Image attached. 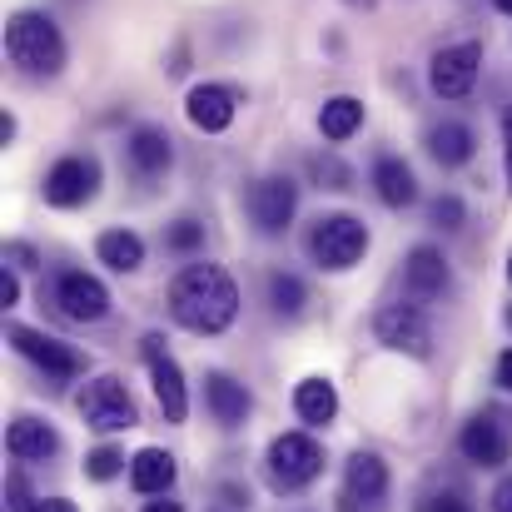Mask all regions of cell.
Listing matches in <instances>:
<instances>
[{"label": "cell", "mask_w": 512, "mask_h": 512, "mask_svg": "<svg viewBox=\"0 0 512 512\" xmlns=\"http://www.w3.org/2000/svg\"><path fill=\"white\" fill-rule=\"evenodd\" d=\"M170 314L189 334H224L239 314V289L219 264H189L170 284Z\"/></svg>", "instance_id": "obj_1"}, {"label": "cell", "mask_w": 512, "mask_h": 512, "mask_svg": "<svg viewBox=\"0 0 512 512\" xmlns=\"http://www.w3.org/2000/svg\"><path fill=\"white\" fill-rule=\"evenodd\" d=\"M5 60L25 75H60L65 70V35L40 10H15L5 20Z\"/></svg>", "instance_id": "obj_2"}, {"label": "cell", "mask_w": 512, "mask_h": 512, "mask_svg": "<svg viewBox=\"0 0 512 512\" xmlns=\"http://www.w3.org/2000/svg\"><path fill=\"white\" fill-rule=\"evenodd\" d=\"M368 254V224L353 219V214H319L314 229H309V259L319 269H353L358 259Z\"/></svg>", "instance_id": "obj_3"}, {"label": "cell", "mask_w": 512, "mask_h": 512, "mask_svg": "<svg viewBox=\"0 0 512 512\" xmlns=\"http://www.w3.org/2000/svg\"><path fill=\"white\" fill-rule=\"evenodd\" d=\"M264 468H269V483L279 493H299V488H309L324 473V448L309 433H279L269 443V463Z\"/></svg>", "instance_id": "obj_4"}, {"label": "cell", "mask_w": 512, "mask_h": 512, "mask_svg": "<svg viewBox=\"0 0 512 512\" xmlns=\"http://www.w3.org/2000/svg\"><path fill=\"white\" fill-rule=\"evenodd\" d=\"M75 408H80V418L90 423V428H100V433H120V428H135V403H130V393H125V383L120 378H95V383H85L80 393H75Z\"/></svg>", "instance_id": "obj_5"}, {"label": "cell", "mask_w": 512, "mask_h": 512, "mask_svg": "<svg viewBox=\"0 0 512 512\" xmlns=\"http://www.w3.org/2000/svg\"><path fill=\"white\" fill-rule=\"evenodd\" d=\"M95 189H100V160L95 155H65L45 174V204H55V209H80V204L95 199Z\"/></svg>", "instance_id": "obj_6"}, {"label": "cell", "mask_w": 512, "mask_h": 512, "mask_svg": "<svg viewBox=\"0 0 512 512\" xmlns=\"http://www.w3.org/2000/svg\"><path fill=\"white\" fill-rule=\"evenodd\" d=\"M373 334H378V343H388L393 353H413V358H428L433 353V329H428V319H423L418 304H388V309H378Z\"/></svg>", "instance_id": "obj_7"}, {"label": "cell", "mask_w": 512, "mask_h": 512, "mask_svg": "<svg viewBox=\"0 0 512 512\" xmlns=\"http://www.w3.org/2000/svg\"><path fill=\"white\" fill-rule=\"evenodd\" d=\"M478 65H483V50H478L473 40H463V45H443V50L433 55V65H428L433 95H443V100H463V95H473V85H478Z\"/></svg>", "instance_id": "obj_8"}, {"label": "cell", "mask_w": 512, "mask_h": 512, "mask_svg": "<svg viewBox=\"0 0 512 512\" xmlns=\"http://www.w3.org/2000/svg\"><path fill=\"white\" fill-rule=\"evenodd\" d=\"M55 304H60V314L75 319V324H100V319L110 314V289H105L95 274H85V269H65V274L55 279Z\"/></svg>", "instance_id": "obj_9"}, {"label": "cell", "mask_w": 512, "mask_h": 512, "mask_svg": "<svg viewBox=\"0 0 512 512\" xmlns=\"http://www.w3.org/2000/svg\"><path fill=\"white\" fill-rule=\"evenodd\" d=\"M294 209H299V184L284 174H269L249 189V219L259 224V234H284Z\"/></svg>", "instance_id": "obj_10"}, {"label": "cell", "mask_w": 512, "mask_h": 512, "mask_svg": "<svg viewBox=\"0 0 512 512\" xmlns=\"http://www.w3.org/2000/svg\"><path fill=\"white\" fill-rule=\"evenodd\" d=\"M10 343H15V353H25L35 368H45L50 378H80L85 373V358L70 348V343L50 339V334H35V329H10Z\"/></svg>", "instance_id": "obj_11"}, {"label": "cell", "mask_w": 512, "mask_h": 512, "mask_svg": "<svg viewBox=\"0 0 512 512\" xmlns=\"http://www.w3.org/2000/svg\"><path fill=\"white\" fill-rule=\"evenodd\" d=\"M140 353H145V363H150L155 398H160L165 418H170V423H184V413H189V393H184V373H179V363L165 353V339H155V334H150Z\"/></svg>", "instance_id": "obj_12"}, {"label": "cell", "mask_w": 512, "mask_h": 512, "mask_svg": "<svg viewBox=\"0 0 512 512\" xmlns=\"http://www.w3.org/2000/svg\"><path fill=\"white\" fill-rule=\"evenodd\" d=\"M184 115H189L194 130L224 135V130L234 125V115H239V95H234L229 85H194L189 100H184Z\"/></svg>", "instance_id": "obj_13"}, {"label": "cell", "mask_w": 512, "mask_h": 512, "mask_svg": "<svg viewBox=\"0 0 512 512\" xmlns=\"http://www.w3.org/2000/svg\"><path fill=\"white\" fill-rule=\"evenodd\" d=\"M458 448H463V458L468 463H478V468H503L512 458V438L508 428L498 423V418H473V423H463V433H458Z\"/></svg>", "instance_id": "obj_14"}, {"label": "cell", "mask_w": 512, "mask_h": 512, "mask_svg": "<svg viewBox=\"0 0 512 512\" xmlns=\"http://www.w3.org/2000/svg\"><path fill=\"white\" fill-rule=\"evenodd\" d=\"M403 279H408L413 299H443L448 294V259L433 244H418L408 254V264H403Z\"/></svg>", "instance_id": "obj_15"}, {"label": "cell", "mask_w": 512, "mask_h": 512, "mask_svg": "<svg viewBox=\"0 0 512 512\" xmlns=\"http://www.w3.org/2000/svg\"><path fill=\"white\" fill-rule=\"evenodd\" d=\"M343 488H348V503H383L388 498V463L378 453H353Z\"/></svg>", "instance_id": "obj_16"}, {"label": "cell", "mask_w": 512, "mask_h": 512, "mask_svg": "<svg viewBox=\"0 0 512 512\" xmlns=\"http://www.w3.org/2000/svg\"><path fill=\"white\" fill-rule=\"evenodd\" d=\"M204 403H209V413H214V423H224V428H239L244 418H249V393H244V383H234L229 373H209L204 378Z\"/></svg>", "instance_id": "obj_17"}, {"label": "cell", "mask_w": 512, "mask_h": 512, "mask_svg": "<svg viewBox=\"0 0 512 512\" xmlns=\"http://www.w3.org/2000/svg\"><path fill=\"white\" fill-rule=\"evenodd\" d=\"M5 448H10L15 463H40V458H50V453L60 448V438H55V428L40 423V418H15L10 433H5Z\"/></svg>", "instance_id": "obj_18"}, {"label": "cell", "mask_w": 512, "mask_h": 512, "mask_svg": "<svg viewBox=\"0 0 512 512\" xmlns=\"http://www.w3.org/2000/svg\"><path fill=\"white\" fill-rule=\"evenodd\" d=\"M130 165H135V174H145V179H160V174L174 165V145L165 130H155V125H140L135 135H130Z\"/></svg>", "instance_id": "obj_19"}, {"label": "cell", "mask_w": 512, "mask_h": 512, "mask_svg": "<svg viewBox=\"0 0 512 512\" xmlns=\"http://www.w3.org/2000/svg\"><path fill=\"white\" fill-rule=\"evenodd\" d=\"M373 189H378V199H383L388 209H408V204L418 199V179H413V170H408L398 155H383V160L373 165Z\"/></svg>", "instance_id": "obj_20"}, {"label": "cell", "mask_w": 512, "mask_h": 512, "mask_svg": "<svg viewBox=\"0 0 512 512\" xmlns=\"http://www.w3.org/2000/svg\"><path fill=\"white\" fill-rule=\"evenodd\" d=\"M130 483H135V493H145V498L170 493L174 488V458L165 448H140V453L130 458Z\"/></svg>", "instance_id": "obj_21"}, {"label": "cell", "mask_w": 512, "mask_h": 512, "mask_svg": "<svg viewBox=\"0 0 512 512\" xmlns=\"http://www.w3.org/2000/svg\"><path fill=\"white\" fill-rule=\"evenodd\" d=\"M428 155H433L443 170L468 165V160H473V130H468V125H458V120L433 125V130H428Z\"/></svg>", "instance_id": "obj_22"}, {"label": "cell", "mask_w": 512, "mask_h": 512, "mask_svg": "<svg viewBox=\"0 0 512 512\" xmlns=\"http://www.w3.org/2000/svg\"><path fill=\"white\" fill-rule=\"evenodd\" d=\"M95 254H100V264H110L115 274H135V269L145 264V239H140L135 229H105V234L95 239Z\"/></svg>", "instance_id": "obj_23"}, {"label": "cell", "mask_w": 512, "mask_h": 512, "mask_svg": "<svg viewBox=\"0 0 512 512\" xmlns=\"http://www.w3.org/2000/svg\"><path fill=\"white\" fill-rule=\"evenodd\" d=\"M294 408H299L304 423L324 428V423H334V413H339V393H334L329 378H304V383L294 388Z\"/></svg>", "instance_id": "obj_24"}, {"label": "cell", "mask_w": 512, "mask_h": 512, "mask_svg": "<svg viewBox=\"0 0 512 512\" xmlns=\"http://www.w3.org/2000/svg\"><path fill=\"white\" fill-rule=\"evenodd\" d=\"M358 125H363V100H353V95H334V100H324V110H319V135L324 140H353L358 135Z\"/></svg>", "instance_id": "obj_25"}, {"label": "cell", "mask_w": 512, "mask_h": 512, "mask_svg": "<svg viewBox=\"0 0 512 512\" xmlns=\"http://www.w3.org/2000/svg\"><path fill=\"white\" fill-rule=\"evenodd\" d=\"M269 304H274V314H284V319L304 314V304H309L304 279H299V274H274V279H269Z\"/></svg>", "instance_id": "obj_26"}, {"label": "cell", "mask_w": 512, "mask_h": 512, "mask_svg": "<svg viewBox=\"0 0 512 512\" xmlns=\"http://www.w3.org/2000/svg\"><path fill=\"white\" fill-rule=\"evenodd\" d=\"M10 512H80V508L65 503V498H30L25 483L15 478V483H10Z\"/></svg>", "instance_id": "obj_27"}, {"label": "cell", "mask_w": 512, "mask_h": 512, "mask_svg": "<svg viewBox=\"0 0 512 512\" xmlns=\"http://www.w3.org/2000/svg\"><path fill=\"white\" fill-rule=\"evenodd\" d=\"M120 468H125V453H120V448H95V453L85 458V473H90L95 483H110Z\"/></svg>", "instance_id": "obj_28"}, {"label": "cell", "mask_w": 512, "mask_h": 512, "mask_svg": "<svg viewBox=\"0 0 512 512\" xmlns=\"http://www.w3.org/2000/svg\"><path fill=\"white\" fill-rule=\"evenodd\" d=\"M165 244H170L174 254H194V249H204V224H194V219H179V224H170Z\"/></svg>", "instance_id": "obj_29"}, {"label": "cell", "mask_w": 512, "mask_h": 512, "mask_svg": "<svg viewBox=\"0 0 512 512\" xmlns=\"http://www.w3.org/2000/svg\"><path fill=\"white\" fill-rule=\"evenodd\" d=\"M433 224L438 229H463V199L458 194H438L433 199Z\"/></svg>", "instance_id": "obj_30"}, {"label": "cell", "mask_w": 512, "mask_h": 512, "mask_svg": "<svg viewBox=\"0 0 512 512\" xmlns=\"http://www.w3.org/2000/svg\"><path fill=\"white\" fill-rule=\"evenodd\" d=\"M314 174H319V184H324V189H348V179H353L339 160H314Z\"/></svg>", "instance_id": "obj_31"}, {"label": "cell", "mask_w": 512, "mask_h": 512, "mask_svg": "<svg viewBox=\"0 0 512 512\" xmlns=\"http://www.w3.org/2000/svg\"><path fill=\"white\" fill-rule=\"evenodd\" d=\"M418 512H473L458 493H428L423 503H418Z\"/></svg>", "instance_id": "obj_32"}, {"label": "cell", "mask_w": 512, "mask_h": 512, "mask_svg": "<svg viewBox=\"0 0 512 512\" xmlns=\"http://www.w3.org/2000/svg\"><path fill=\"white\" fill-rule=\"evenodd\" d=\"M20 304V279L10 269H0V309H15Z\"/></svg>", "instance_id": "obj_33"}, {"label": "cell", "mask_w": 512, "mask_h": 512, "mask_svg": "<svg viewBox=\"0 0 512 512\" xmlns=\"http://www.w3.org/2000/svg\"><path fill=\"white\" fill-rule=\"evenodd\" d=\"M5 259H15V269H30V264H35V254H30L25 244H5Z\"/></svg>", "instance_id": "obj_34"}, {"label": "cell", "mask_w": 512, "mask_h": 512, "mask_svg": "<svg viewBox=\"0 0 512 512\" xmlns=\"http://www.w3.org/2000/svg\"><path fill=\"white\" fill-rule=\"evenodd\" d=\"M493 512H512V478L498 483V493H493Z\"/></svg>", "instance_id": "obj_35"}, {"label": "cell", "mask_w": 512, "mask_h": 512, "mask_svg": "<svg viewBox=\"0 0 512 512\" xmlns=\"http://www.w3.org/2000/svg\"><path fill=\"white\" fill-rule=\"evenodd\" d=\"M503 140H508V145H503V160H508V184H512V110L503 115Z\"/></svg>", "instance_id": "obj_36"}, {"label": "cell", "mask_w": 512, "mask_h": 512, "mask_svg": "<svg viewBox=\"0 0 512 512\" xmlns=\"http://www.w3.org/2000/svg\"><path fill=\"white\" fill-rule=\"evenodd\" d=\"M498 383H503V388L512 393V348L503 353V358H498Z\"/></svg>", "instance_id": "obj_37"}, {"label": "cell", "mask_w": 512, "mask_h": 512, "mask_svg": "<svg viewBox=\"0 0 512 512\" xmlns=\"http://www.w3.org/2000/svg\"><path fill=\"white\" fill-rule=\"evenodd\" d=\"M15 140V115H0V145Z\"/></svg>", "instance_id": "obj_38"}, {"label": "cell", "mask_w": 512, "mask_h": 512, "mask_svg": "<svg viewBox=\"0 0 512 512\" xmlns=\"http://www.w3.org/2000/svg\"><path fill=\"white\" fill-rule=\"evenodd\" d=\"M140 512H184V508H179V503H170V498H160V503H145Z\"/></svg>", "instance_id": "obj_39"}, {"label": "cell", "mask_w": 512, "mask_h": 512, "mask_svg": "<svg viewBox=\"0 0 512 512\" xmlns=\"http://www.w3.org/2000/svg\"><path fill=\"white\" fill-rule=\"evenodd\" d=\"M493 5H498V10H503V15H512V0H493Z\"/></svg>", "instance_id": "obj_40"}, {"label": "cell", "mask_w": 512, "mask_h": 512, "mask_svg": "<svg viewBox=\"0 0 512 512\" xmlns=\"http://www.w3.org/2000/svg\"><path fill=\"white\" fill-rule=\"evenodd\" d=\"M353 5H363V10H373V0H353Z\"/></svg>", "instance_id": "obj_41"}, {"label": "cell", "mask_w": 512, "mask_h": 512, "mask_svg": "<svg viewBox=\"0 0 512 512\" xmlns=\"http://www.w3.org/2000/svg\"><path fill=\"white\" fill-rule=\"evenodd\" d=\"M508 279H512V259H508Z\"/></svg>", "instance_id": "obj_42"}, {"label": "cell", "mask_w": 512, "mask_h": 512, "mask_svg": "<svg viewBox=\"0 0 512 512\" xmlns=\"http://www.w3.org/2000/svg\"><path fill=\"white\" fill-rule=\"evenodd\" d=\"M508 324H512V309H508Z\"/></svg>", "instance_id": "obj_43"}]
</instances>
